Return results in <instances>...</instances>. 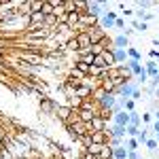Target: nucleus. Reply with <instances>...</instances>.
<instances>
[{"mask_svg": "<svg viewBox=\"0 0 159 159\" xmlns=\"http://www.w3.org/2000/svg\"><path fill=\"white\" fill-rule=\"evenodd\" d=\"M119 19V13L115 11H104L102 13V17L98 19V24L102 30H110V28H115V21Z\"/></svg>", "mask_w": 159, "mask_h": 159, "instance_id": "nucleus-1", "label": "nucleus"}, {"mask_svg": "<svg viewBox=\"0 0 159 159\" xmlns=\"http://www.w3.org/2000/svg\"><path fill=\"white\" fill-rule=\"evenodd\" d=\"M136 89H138L136 81H127V83H123V85L117 87V93H115V96H119V98H125V100H132V96H134Z\"/></svg>", "mask_w": 159, "mask_h": 159, "instance_id": "nucleus-2", "label": "nucleus"}, {"mask_svg": "<svg viewBox=\"0 0 159 159\" xmlns=\"http://www.w3.org/2000/svg\"><path fill=\"white\" fill-rule=\"evenodd\" d=\"M74 38H76L79 51H87L89 47H91V38H89V32H76V34H74ZM79 51H76V53H79Z\"/></svg>", "mask_w": 159, "mask_h": 159, "instance_id": "nucleus-3", "label": "nucleus"}, {"mask_svg": "<svg viewBox=\"0 0 159 159\" xmlns=\"http://www.w3.org/2000/svg\"><path fill=\"white\" fill-rule=\"evenodd\" d=\"M55 115H57V119H60V121L66 125V123L70 121V117H72V108H70V106H66V104H57Z\"/></svg>", "mask_w": 159, "mask_h": 159, "instance_id": "nucleus-4", "label": "nucleus"}, {"mask_svg": "<svg viewBox=\"0 0 159 159\" xmlns=\"http://www.w3.org/2000/svg\"><path fill=\"white\" fill-rule=\"evenodd\" d=\"M112 49H129V38L125 36V34H117V36L112 38Z\"/></svg>", "mask_w": 159, "mask_h": 159, "instance_id": "nucleus-5", "label": "nucleus"}, {"mask_svg": "<svg viewBox=\"0 0 159 159\" xmlns=\"http://www.w3.org/2000/svg\"><path fill=\"white\" fill-rule=\"evenodd\" d=\"M112 125H123V127H127V125H129V112H127V110H121V112L112 115Z\"/></svg>", "mask_w": 159, "mask_h": 159, "instance_id": "nucleus-6", "label": "nucleus"}, {"mask_svg": "<svg viewBox=\"0 0 159 159\" xmlns=\"http://www.w3.org/2000/svg\"><path fill=\"white\" fill-rule=\"evenodd\" d=\"M108 129L106 132H91V144H108Z\"/></svg>", "mask_w": 159, "mask_h": 159, "instance_id": "nucleus-7", "label": "nucleus"}, {"mask_svg": "<svg viewBox=\"0 0 159 159\" xmlns=\"http://www.w3.org/2000/svg\"><path fill=\"white\" fill-rule=\"evenodd\" d=\"M125 68H127L129 72L134 74V76H138V74L144 70V68H142V61H140V60H132V57L125 61Z\"/></svg>", "mask_w": 159, "mask_h": 159, "instance_id": "nucleus-8", "label": "nucleus"}, {"mask_svg": "<svg viewBox=\"0 0 159 159\" xmlns=\"http://www.w3.org/2000/svg\"><path fill=\"white\" fill-rule=\"evenodd\" d=\"M112 55H115V61H117V66H125V61L129 60V55H127V49H112Z\"/></svg>", "mask_w": 159, "mask_h": 159, "instance_id": "nucleus-9", "label": "nucleus"}, {"mask_svg": "<svg viewBox=\"0 0 159 159\" xmlns=\"http://www.w3.org/2000/svg\"><path fill=\"white\" fill-rule=\"evenodd\" d=\"M72 68H74L79 74H83V76H89V74H91V66H89V64H85L83 60H76Z\"/></svg>", "mask_w": 159, "mask_h": 159, "instance_id": "nucleus-10", "label": "nucleus"}, {"mask_svg": "<svg viewBox=\"0 0 159 159\" xmlns=\"http://www.w3.org/2000/svg\"><path fill=\"white\" fill-rule=\"evenodd\" d=\"M93 117H98V112H96V110H87V108H81V110H79V121L91 123V121H93Z\"/></svg>", "mask_w": 159, "mask_h": 159, "instance_id": "nucleus-11", "label": "nucleus"}, {"mask_svg": "<svg viewBox=\"0 0 159 159\" xmlns=\"http://www.w3.org/2000/svg\"><path fill=\"white\" fill-rule=\"evenodd\" d=\"M108 136L110 138H125V127L123 125H108Z\"/></svg>", "mask_w": 159, "mask_h": 159, "instance_id": "nucleus-12", "label": "nucleus"}, {"mask_svg": "<svg viewBox=\"0 0 159 159\" xmlns=\"http://www.w3.org/2000/svg\"><path fill=\"white\" fill-rule=\"evenodd\" d=\"M91 66H93V68H98V70H108V68H110L108 61L104 60V55H102V53L93 57V64H91Z\"/></svg>", "mask_w": 159, "mask_h": 159, "instance_id": "nucleus-13", "label": "nucleus"}, {"mask_svg": "<svg viewBox=\"0 0 159 159\" xmlns=\"http://www.w3.org/2000/svg\"><path fill=\"white\" fill-rule=\"evenodd\" d=\"M100 89H102V91H106V93H112V96L117 93V85H115L110 79H102V87H100Z\"/></svg>", "mask_w": 159, "mask_h": 159, "instance_id": "nucleus-14", "label": "nucleus"}, {"mask_svg": "<svg viewBox=\"0 0 159 159\" xmlns=\"http://www.w3.org/2000/svg\"><path fill=\"white\" fill-rule=\"evenodd\" d=\"M127 148L125 147H117V148H112V159H127Z\"/></svg>", "mask_w": 159, "mask_h": 159, "instance_id": "nucleus-15", "label": "nucleus"}, {"mask_svg": "<svg viewBox=\"0 0 159 159\" xmlns=\"http://www.w3.org/2000/svg\"><path fill=\"white\" fill-rule=\"evenodd\" d=\"M132 30H134V32H142V34H144V32L148 30V24H144V21H138V19H134V21H132Z\"/></svg>", "mask_w": 159, "mask_h": 159, "instance_id": "nucleus-16", "label": "nucleus"}, {"mask_svg": "<svg viewBox=\"0 0 159 159\" xmlns=\"http://www.w3.org/2000/svg\"><path fill=\"white\" fill-rule=\"evenodd\" d=\"M140 123H142V115L140 112H129V125H136V127H140Z\"/></svg>", "mask_w": 159, "mask_h": 159, "instance_id": "nucleus-17", "label": "nucleus"}, {"mask_svg": "<svg viewBox=\"0 0 159 159\" xmlns=\"http://www.w3.org/2000/svg\"><path fill=\"white\" fill-rule=\"evenodd\" d=\"M125 148H127V151H138V148H140V142H138V138H127V142H125Z\"/></svg>", "mask_w": 159, "mask_h": 159, "instance_id": "nucleus-18", "label": "nucleus"}, {"mask_svg": "<svg viewBox=\"0 0 159 159\" xmlns=\"http://www.w3.org/2000/svg\"><path fill=\"white\" fill-rule=\"evenodd\" d=\"M125 134L129 136V138H138V136H140V127H136V125H127V127H125Z\"/></svg>", "mask_w": 159, "mask_h": 159, "instance_id": "nucleus-19", "label": "nucleus"}, {"mask_svg": "<svg viewBox=\"0 0 159 159\" xmlns=\"http://www.w3.org/2000/svg\"><path fill=\"white\" fill-rule=\"evenodd\" d=\"M104 147H106V144H91V147H87L85 151H87V153H91V155H98V157H100V153H102V148H104Z\"/></svg>", "mask_w": 159, "mask_h": 159, "instance_id": "nucleus-20", "label": "nucleus"}, {"mask_svg": "<svg viewBox=\"0 0 159 159\" xmlns=\"http://www.w3.org/2000/svg\"><path fill=\"white\" fill-rule=\"evenodd\" d=\"M148 132H153V129H151V127H147V129H140V136H138V142H140V144H147V140L151 138V136H148Z\"/></svg>", "mask_w": 159, "mask_h": 159, "instance_id": "nucleus-21", "label": "nucleus"}, {"mask_svg": "<svg viewBox=\"0 0 159 159\" xmlns=\"http://www.w3.org/2000/svg\"><path fill=\"white\" fill-rule=\"evenodd\" d=\"M144 147H147L148 151H151V153H155V151L159 148V142L155 140V138H148V140H147V144H144Z\"/></svg>", "mask_w": 159, "mask_h": 159, "instance_id": "nucleus-22", "label": "nucleus"}, {"mask_svg": "<svg viewBox=\"0 0 159 159\" xmlns=\"http://www.w3.org/2000/svg\"><path fill=\"white\" fill-rule=\"evenodd\" d=\"M100 159H112V147H106L102 148V153H100Z\"/></svg>", "mask_w": 159, "mask_h": 159, "instance_id": "nucleus-23", "label": "nucleus"}, {"mask_svg": "<svg viewBox=\"0 0 159 159\" xmlns=\"http://www.w3.org/2000/svg\"><path fill=\"white\" fill-rule=\"evenodd\" d=\"M79 142L83 144V148L91 147V134H83V136H81V138H79Z\"/></svg>", "mask_w": 159, "mask_h": 159, "instance_id": "nucleus-24", "label": "nucleus"}, {"mask_svg": "<svg viewBox=\"0 0 159 159\" xmlns=\"http://www.w3.org/2000/svg\"><path fill=\"white\" fill-rule=\"evenodd\" d=\"M108 147H112V148L125 147V144H123V138H110V140H108Z\"/></svg>", "mask_w": 159, "mask_h": 159, "instance_id": "nucleus-25", "label": "nucleus"}, {"mask_svg": "<svg viewBox=\"0 0 159 159\" xmlns=\"http://www.w3.org/2000/svg\"><path fill=\"white\" fill-rule=\"evenodd\" d=\"M127 55H129L132 60H142V55H140V51H138V49H134V47H129V49H127Z\"/></svg>", "mask_w": 159, "mask_h": 159, "instance_id": "nucleus-26", "label": "nucleus"}, {"mask_svg": "<svg viewBox=\"0 0 159 159\" xmlns=\"http://www.w3.org/2000/svg\"><path fill=\"white\" fill-rule=\"evenodd\" d=\"M147 81H148V74H147V70H142V72H140L138 76H136V85H138V83H142V85H144Z\"/></svg>", "mask_w": 159, "mask_h": 159, "instance_id": "nucleus-27", "label": "nucleus"}, {"mask_svg": "<svg viewBox=\"0 0 159 159\" xmlns=\"http://www.w3.org/2000/svg\"><path fill=\"white\" fill-rule=\"evenodd\" d=\"M151 129H153V134H155V140L159 142V121H153V125H151Z\"/></svg>", "mask_w": 159, "mask_h": 159, "instance_id": "nucleus-28", "label": "nucleus"}, {"mask_svg": "<svg viewBox=\"0 0 159 159\" xmlns=\"http://www.w3.org/2000/svg\"><path fill=\"white\" fill-rule=\"evenodd\" d=\"M153 119H155V117H153V112H144V115H142V121L148 123V125H153Z\"/></svg>", "mask_w": 159, "mask_h": 159, "instance_id": "nucleus-29", "label": "nucleus"}, {"mask_svg": "<svg viewBox=\"0 0 159 159\" xmlns=\"http://www.w3.org/2000/svg\"><path fill=\"white\" fill-rule=\"evenodd\" d=\"M134 106H136L134 100H125V110H127V112H134Z\"/></svg>", "mask_w": 159, "mask_h": 159, "instance_id": "nucleus-30", "label": "nucleus"}, {"mask_svg": "<svg viewBox=\"0 0 159 159\" xmlns=\"http://www.w3.org/2000/svg\"><path fill=\"white\" fill-rule=\"evenodd\" d=\"M79 159H100V157H98V155H91V153H87V151H83Z\"/></svg>", "mask_w": 159, "mask_h": 159, "instance_id": "nucleus-31", "label": "nucleus"}, {"mask_svg": "<svg viewBox=\"0 0 159 159\" xmlns=\"http://www.w3.org/2000/svg\"><path fill=\"white\" fill-rule=\"evenodd\" d=\"M148 57L151 60H159V49H151L148 51Z\"/></svg>", "mask_w": 159, "mask_h": 159, "instance_id": "nucleus-32", "label": "nucleus"}, {"mask_svg": "<svg viewBox=\"0 0 159 159\" xmlns=\"http://www.w3.org/2000/svg\"><path fill=\"white\" fill-rule=\"evenodd\" d=\"M115 28H119V30H123V28H125V19H123V17H119V19L115 21Z\"/></svg>", "mask_w": 159, "mask_h": 159, "instance_id": "nucleus-33", "label": "nucleus"}, {"mask_svg": "<svg viewBox=\"0 0 159 159\" xmlns=\"http://www.w3.org/2000/svg\"><path fill=\"white\" fill-rule=\"evenodd\" d=\"M132 100H134V102L142 100V91H140V89H136V91H134V96H132Z\"/></svg>", "mask_w": 159, "mask_h": 159, "instance_id": "nucleus-34", "label": "nucleus"}, {"mask_svg": "<svg viewBox=\"0 0 159 159\" xmlns=\"http://www.w3.org/2000/svg\"><path fill=\"white\" fill-rule=\"evenodd\" d=\"M127 159H140L138 151H129V153H127Z\"/></svg>", "mask_w": 159, "mask_h": 159, "instance_id": "nucleus-35", "label": "nucleus"}, {"mask_svg": "<svg viewBox=\"0 0 159 159\" xmlns=\"http://www.w3.org/2000/svg\"><path fill=\"white\" fill-rule=\"evenodd\" d=\"M153 117H155V121H159V108L155 110V112H153Z\"/></svg>", "mask_w": 159, "mask_h": 159, "instance_id": "nucleus-36", "label": "nucleus"}, {"mask_svg": "<svg viewBox=\"0 0 159 159\" xmlns=\"http://www.w3.org/2000/svg\"><path fill=\"white\" fill-rule=\"evenodd\" d=\"M155 61H157V68H159V60H155Z\"/></svg>", "mask_w": 159, "mask_h": 159, "instance_id": "nucleus-37", "label": "nucleus"}, {"mask_svg": "<svg viewBox=\"0 0 159 159\" xmlns=\"http://www.w3.org/2000/svg\"><path fill=\"white\" fill-rule=\"evenodd\" d=\"M157 38H159V36H157Z\"/></svg>", "mask_w": 159, "mask_h": 159, "instance_id": "nucleus-38", "label": "nucleus"}]
</instances>
